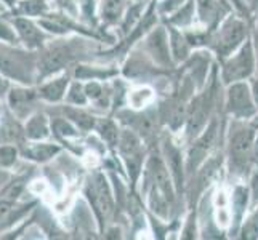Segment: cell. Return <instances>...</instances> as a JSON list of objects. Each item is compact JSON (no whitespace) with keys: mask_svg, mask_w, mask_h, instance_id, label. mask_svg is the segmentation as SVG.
<instances>
[{"mask_svg":"<svg viewBox=\"0 0 258 240\" xmlns=\"http://www.w3.org/2000/svg\"><path fill=\"white\" fill-rule=\"evenodd\" d=\"M226 117L225 112H218L213 117L209 125L204 128L191 143L186 144L184 150V162H186V176H191L199 170V167L215 152L218 147H221V141H225L226 131ZM188 181V180H186Z\"/></svg>","mask_w":258,"mask_h":240,"instance_id":"cell-6","label":"cell"},{"mask_svg":"<svg viewBox=\"0 0 258 240\" xmlns=\"http://www.w3.org/2000/svg\"><path fill=\"white\" fill-rule=\"evenodd\" d=\"M132 2H138V4H145V5H148L151 0H132Z\"/></svg>","mask_w":258,"mask_h":240,"instance_id":"cell-46","label":"cell"},{"mask_svg":"<svg viewBox=\"0 0 258 240\" xmlns=\"http://www.w3.org/2000/svg\"><path fill=\"white\" fill-rule=\"evenodd\" d=\"M21 157L29 162L43 165L63 152L61 143H50V141H26V144L20 146Z\"/></svg>","mask_w":258,"mask_h":240,"instance_id":"cell-20","label":"cell"},{"mask_svg":"<svg viewBox=\"0 0 258 240\" xmlns=\"http://www.w3.org/2000/svg\"><path fill=\"white\" fill-rule=\"evenodd\" d=\"M5 7H7V12H8V8H10L12 5H13V2H16V0H0Z\"/></svg>","mask_w":258,"mask_h":240,"instance_id":"cell-45","label":"cell"},{"mask_svg":"<svg viewBox=\"0 0 258 240\" xmlns=\"http://www.w3.org/2000/svg\"><path fill=\"white\" fill-rule=\"evenodd\" d=\"M7 106L18 120H26L35 112V104L40 101L37 87L35 85H20L12 84L7 93Z\"/></svg>","mask_w":258,"mask_h":240,"instance_id":"cell-14","label":"cell"},{"mask_svg":"<svg viewBox=\"0 0 258 240\" xmlns=\"http://www.w3.org/2000/svg\"><path fill=\"white\" fill-rule=\"evenodd\" d=\"M223 112L228 119H239V120H248L258 114L248 80L225 87Z\"/></svg>","mask_w":258,"mask_h":240,"instance_id":"cell-11","label":"cell"},{"mask_svg":"<svg viewBox=\"0 0 258 240\" xmlns=\"http://www.w3.org/2000/svg\"><path fill=\"white\" fill-rule=\"evenodd\" d=\"M250 39H252L253 48H255V53H256V61H258V16L255 18L253 23H252V34H250Z\"/></svg>","mask_w":258,"mask_h":240,"instance_id":"cell-43","label":"cell"},{"mask_svg":"<svg viewBox=\"0 0 258 240\" xmlns=\"http://www.w3.org/2000/svg\"><path fill=\"white\" fill-rule=\"evenodd\" d=\"M82 194L88 207L93 211V216L98 224V232L103 234L112 221L115 210H117V200H115L114 188L108 175L101 170L92 172L84 183Z\"/></svg>","mask_w":258,"mask_h":240,"instance_id":"cell-5","label":"cell"},{"mask_svg":"<svg viewBox=\"0 0 258 240\" xmlns=\"http://www.w3.org/2000/svg\"><path fill=\"white\" fill-rule=\"evenodd\" d=\"M51 10L50 0H16L5 16H28L39 20Z\"/></svg>","mask_w":258,"mask_h":240,"instance_id":"cell-27","label":"cell"},{"mask_svg":"<svg viewBox=\"0 0 258 240\" xmlns=\"http://www.w3.org/2000/svg\"><path fill=\"white\" fill-rule=\"evenodd\" d=\"M137 48H140L145 55L153 61V63L168 72H175L178 66L172 58L170 45H168V34L165 24L161 21L154 26L143 39L137 43Z\"/></svg>","mask_w":258,"mask_h":240,"instance_id":"cell-10","label":"cell"},{"mask_svg":"<svg viewBox=\"0 0 258 240\" xmlns=\"http://www.w3.org/2000/svg\"><path fill=\"white\" fill-rule=\"evenodd\" d=\"M164 24L167 28V34H168V45H170L172 58L175 61V64L180 66L191 56V53L194 50H192L191 43H189L188 37H186L183 29H178L175 26H170L167 23H164Z\"/></svg>","mask_w":258,"mask_h":240,"instance_id":"cell-24","label":"cell"},{"mask_svg":"<svg viewBox=\"0 0 258 240\" xmlns=\"http://www.w3.org/2000/svg\"><path fill=\"white\" fill-rule=\"evenodd\" d=\"M233 12L234 8L228 0H196V15H198L196 26L213 31Z\"/></svg>","mask_w":258,"mask_h":240,"instance_id":"cell-17","label":"cell"},{"mask_svg":"<svg viewBox=\"0 0 258 240\" xmlns=\"http://www.w3.org/2000/svg\"><path fill=\"white\" fill-rule=\"evenodd\" d=\"M51 2L56 5L58 10L81 20V7H79V0H51Z\"/></svg>","mask_w":258,"mask_h":240,"instance_id":"cell-38","label":"cell"},{"mask_svg":"<svg viewBox=\"0 0 258 240\" xmlns=\"http://www.w3.org/2000/svg\"><path fill=\"white\" fill-rule=\"evenodd\" d=\"M162 23L175 26L178 29H189L198 24V15H196V0H188L173 13L162 18Z\"/></svg>","mask_w":258,"mask_h":240,"instance_id":"cell-28","label":"cell"},{"mask_svg":"<svg viewBox=\"0 0 258 240\" xmlns=\"http://www.w3.org/2000/svg\"><path fill=\"white\" fill-rule=\"evenodd\" d=\"M64 104L69 106H79V108H85V106L90 104L85 93V85L82 80L73 78L69 84V88L66 92V98H64Z\"/></svg>","mask_w":258,"mask_h":240,"instance_id":"cell-33","label":"cell"},{"mask_svg":"<svg viewBox=\"0 0 258 240\" xmlns=\"http://www.w3.org/2000/svg\"><path fill=\"white\" fill-rule=\"evenodd\" d=\"M71 74H73V78L82 80V82H87V80L108 82V80H112L120 75V69L117 67V64L103 66V64H90L87 61H81V63L71 67Z\"/></svg>","mask_w":258,"mask_h":240,"instance_id":"cell-21","label":"cell"},{"mask_svg":"<svg viewBox=\"0 0 258 240\" xmlns=\"http://www.w3.org/2000/svg\"><path fill=\"white\" fill-rule=\"evenodd\" d=\"M248 84H250V90H252L253 100H255L256 109H258V74H255L250 80H248Z\"/></svg>","mask_w":258,"mask_h":240,"instance_id":"cell-44","label":"cell"},{"mask_svg":"<svg viewBox=\"0 0 258 240\" xmlns=\"http://www.w3.org/2000/svg\"><path fill=\"white\" fill-rule=\"evenodd\" d=\"M31 175L32 170L28 173H23V175H18L15 176L13 180L8 181L2 189H0V199H5V200H20L21 195L26 191V186H28L29 180H31Z\"/></svg>","mask_w":258,"mask_h":240,"instance_id":"cell-31","label":"cell"},{"mask_svg":"<svg viewBox=\"0 0 258 240\" xmlns=\"http://www.w3.org/2000/svg\"><path fill=\"white\" fill-rule=\"evenodd\" d=\"M81 7V20L93 28H100L98 21V0H79Z\"/></svg>","mask_w":258,"mask_h":240,"instance_id":"cell-36","label":"cell"},{"mask_svg":"<svg viewBox=\"0 0 258 240\" xmlns=\"http://www.w3.org/2000/svg\"><path fill=\"white\" fill-rule=\"evenodd\" d=\"M188 0H157V12L161 15V20L170 13H173L176 8H180Z\"/></svg>","mask_w":258,"mask_h":240,"instance_id":"cell-39","label":"cell"},{"mask_svg":"<svg viewBox=\"0 0 258 240\" xmlns=\"http://www.w3.org/2000/svg\"><path fill=\"white\" fill-rule=\"evenodd\" d=\"M0 42H8V43H15V45H20V39H18L13 24L5 15L4 16L0 15Z\"/></svg>","mask_w":258,"mask_h":240,"instance_id":"cell-37","label":"cell"},{"mask_svg":"<svg viewBox=\"0 0 258 240\" xmlns=\"http://www.w3.org/2000/svg\"><path fill=\"white\" fill-rule=\"evenodd\" d=\"M112 115L117 119V122L122 127L135 131L148 146L153 143V141H159V138H161V131L159 130H161L162 122H161V117H159L157 103L141 111H135L130 108H120Z\"/></svg>","mask_w":258,"mask_h":240,"instance_id":"cell-9","label":"cell"},{"mask_svg":"<svg viewBox=\"0 0 258 240\" xmlns=\"http://www.w3.org/2000/svg\"><path fill=\"white\" fill-rule=\"evenodd\" d=\"M0 74L12 84H39V51L0 42Z\"/></svg>","mask_w":258,"mask_h":240,"instance_id":"cell-3","label":"cell"},{"mask_svg":"<svg viewBox=\"0 0 258 240\" xmlns=\"http://www.w3.org/2000/svg\"><path fill=\"white\" fill-rule=\"evenodd\" d=\"M252 207V200H250V191H248L247 183L242 180L234 183V186L231 188L229 192V210H231V226L228 229V237H234L237 238L239 235V229H241L242 221L247 215V211Z\"/></svg>","mask_w":258,"mask_h":240,"instance_id":"cell-16","label":"cell"},{"mask_svg":"<svg viewBox=\"0 0 258 240\" xmlns=\"http://www.w3.org/2000/svg\"><path fill=\"white\" fill-rule=\"evenodd\" d=\"M71 80H73V74H71V69L64 70V72L56 74L53 77L45 78L43 82L37 84V93L40 101L48 103V104H59L64 103L66 92L69 88Z\"/></svg>","mask_w":258,"mask_h":240,"instance_id":"cell-19","label":"cell"},{"mask_svg":"<svg viewBox=\"0 0 258 240\" xmlns=\"http://www.w3.org/2000/svg\"><path fill=\"white\" fill-rule=\"evenodd\" d=\"M247 186H248V191H250L252 205H255V203H258V168H253L252 173L248 175Z\"/></svg>","mask_w":258,"mask_h":240,"instance_id":"cell-40","label":"cell"},{"mask_svg":"<svg viewBox=\"0 0 258 240\" xmlns=\"http://www.w3.org/2000/svg\"><path fill=\"white\" fill-rule=\"evenodd\" d=\"M51 133L59 143H66V144L68 139H76L81 136V130L66 115H56V117L51 119Z\"/></svg>","mask_w":258,"mask_h":240,"instance_id":"cell-30","label":"cell"},{"mask_svg":"<svg viewBox=\"0 0 258 240\" xmlns=\"http://www.w3.org/2000/svg\"><path fill=\"white\" fill-rule=\"evenodd\" d=\"M199 219H198V210L191 208L186 215L184 221H183V227L180 230V238H199Z\"/></svg>","mask_w":258,"mask_h":240,"instance_id":"cell-34","label":"cell"},{"mask_svg":"<svg viewBox=\"0 0 258 240\" xmlns=\"http://www.w3.org/2000/svg\"><path fill=\"white\" fill-rule=\"evenodd\" d=\"M63 115L74 123V125L81 130V133H92L95 131V127H96V122H98V117L95 114L88 112L85 108H79V106H69V104H64L63 108Z\"/></svg>","mask_w":258,"mask_h":240,"instance_id":"cell-29","label":"cell"},{"mask_svg":"<svg viewBox=\"0 0 258 240\" xmlns=\"http://www.w3.org/2000/svg\"><path fill=\"white\" fill-rule=\"evenodd\" d=\"M21 157V150L18 144H0V168L10 170Z\"/></svg>","mask_w":258,"mask_h":240,"instance_id":"cell-35","label":"cell"},{"mask_svg":"<svg viewBox=\"0 0 258 240\" xmlns=\"http://www.w3.org/2000/svg\"><path fill=\"white\" fill-rule=\"evenodd\" d=\"M132 0H98V21L100 28L112 29L120 24Z\"/></svg>","mask_w":258,"mask_h":240,"instance_id":"cell-22","label":"cell"},{"mask_svg":"<svg viewBox=\"0 0 258 240\" xmlns=\"http://www.w3.org/2000/svg\"><path fill=\"white\" fill-rule=\"evenodd\" d=\"M156 93H157L156 88L149 84H137L133 87H128L125 106L135 111L146 109L149 106L156 104V100H157Z\"/></svg>","mask_w":258,"mask_h":240,"instance_id":"cell-26","label":"cell"},{"mask_svg":"<svg viewBox=\"0 0 258 240\" xmlns=\"http://www.w3.org/2000/svg\"><path fill=\"white\" fill-rule=\"evenodd\" d=\"M237 238L242 240H258V203L250 207L239 229Z\"/></svg>","mask_w":258,"mask_h":240,"instance_id":"cell-32","label":"cell"},{"mask_svg":"<svg viewBox=\"0 0 258 240\" xmlns=\"http://www.w3.org/2000/svg\"><path fill=\"white\" fill-rule=\"evenodd\" d=\"M93 40L82 35L53 37L39 50V84L45 78L69 70L74 64L88 59L87 42Z\"/></svg>","mask_w":258,"mask_h":240,"instance_id":"cell-2","label":"cell"},{"mask_svg":"<svg viewBox=\"0 0 258 240\" xmlns=\"http://www.w3.org/2000/svg\"><path fill=\"white\" fill-rule=\"evenodd\" d=\"M114 154H117L123 168H125L127 180L130 181V189L137 191L146 158L149 155L148 144L133 130L122 127L119 143Z\"/></svg>","mask_w":258,"mask_h":240,"instance_id":"cell-7","label":"cell"},{"mask_svg":"<svg viewBox=\"0 0 258 240\" xmlns=\"http://www.w3.org/2000/svg\"><path fill=\"white\" fill-rule=\"evenodd\" d=\"M120 130H122V125L117 122V119H115L114 115H103V117H98L95 133H96V136L106 144V147H108L111 154H114L115 147H117Z\"/></svg>","mask_w":258,"mask_h":240,"instance_id":"cell-25","label":"cell"},{"mask_svg":"<svg viewBox=\"0 0 258 240\" xmlns=\"http://www.w3.org/2000/svg\"><path fill=\"white\" fill-rule=\"evenodd\" d=\"M10 87H12L10 80L0 74V101H5L7 93H8V90H10Z\"/></svg>","mask_w":258,"mask_h":240,"instance_id":"cell-42","label":"cell"},{"mask_svg":"<svg viewBox=\"0 0 258 240\" xmlns=\"http://www.w3.org/2000/svg\"><path fill=\"white\" fill-rule=\"evenodd\" d=\"M23 136L26 141H48L51 133V119L45 112L35 111L23 123Z\"/></svg>","mask_w":258,"mask_h":240,"instance_id":"cell-23","label":"cell"},{"mask_svg":"<svg viewBox=\"0 0 258 240\" xmlns=\"http://www.w3.org/2000/svg\"><path fill=\"white\" fill-rule=\"evenodd\" d=\"M8 20L12 21L13 28L16 31L18 39H20V45L28 50L39 51L42 47H45L47 42L53 39V35L43 29L35 18L10 16Z\"/></svg>","mask_w":258,"mask_h":240,"instance_id":"cell-13","label":"cell"},{"mask_svg":"<svg viewBox=\"0 0 258 240\" xmlns=\"http://www.w3.org/2000/svg\"><path fill=\"white\" fill-rule=\"evenodd\" d=\"M244 4H245L248 16H250V20L253 21L258 16V0H244Z\"/></svg>","mask_w":258,"mask_h":240,"instance_id":"cell-41","label":"cell"},{"mask_svg":"<svg viewBox=\"0 0 258 240\" xmlns=\"http://www.w3.org/2000/svg\"><path fill=\"white\" fill-rule=\"evenodd\" d=\"M213 64H215L213 55L209 50L202 48V50H194L191 53V56L183 64L178 66V70H180V74L189 77L199 92L206 87Z\"/></svg>","mask_w":258,"mask_h":240,"instance_id":"cell-15","label":"cell"},{"mask_svg":"<svg viewBox=\"0 0 258 240\" xmlns=\"http://www.w3.org/2000/svg\"><path fill=\"white\" fill-rule=\"evenodd\" d=\"M218 72L221 84L225 87L236 82H245V80H250L255 74H258V61L252 39H247L233 55L220 61Z\"/></svg>","mask_w":258,"mask_h":240,"instance_id":"cell-8","label":"cell"},{"mask_svg":"<svg viewBox=\"0 0 258 240\" xmlns=\"http://www.w3.org/2000/svg\"><path fill=\"white\" fill-rule=\"evenodd\" d=\"M159 150L164 157V162L170 172L175 188L178 191L180 199L184 200V189H186V162H184V152L183 147L173 139V133L170 131H164L161 133V138H159Z\"/></svg>","mask_w":258,"mask_h":240,"instance_id":"cell-12","label":"cell"},{"mask_svg":"<svg viewBox=\"0 0 258 240\" xmlns=\"http://www.w3.org/2000/svg\"><path fill=\"white\" fill-rule=\"evenodd\" d=\"M37 205V199L29 202L0 199V234H5L7 230H10L16 224L23 223L28 215H32V211Z\"/></svg>","mask_w":258,"mask_h":240,"instance_id":"cell-18","label":"cell"},{"mask_svg":"<svg viewBox=\"0 0 258 240\" xmlns=\"http://www.w3.org/2000/svg\"><path fill=\"white\" fill-rule=\"evenodd\" d=\"M252 23L248 18L239 15L237 12L229 13L215 29L210 31V40L207 50L213 55L215 61H223L229 55L250 39Z\"/></svg>","mask_w":258,"mask_h":240,"instance_id":"cell-4","label":"cell"},{"mask_svg":"<svg viewBox=\"0 0 258 240\" xmlns=\"http://www.w3.org/2000/svg\"><path fill=\"white\" fill-rule=\"evenodd\" d=\"M258 136V114L248 120L228 119L225 131V160L228 173L247 180L253 170V144Z\"/></svg>","mask_w":258,"mask_h":240,"instance_id":"cell-1","label":"cell"}]
</instances>
